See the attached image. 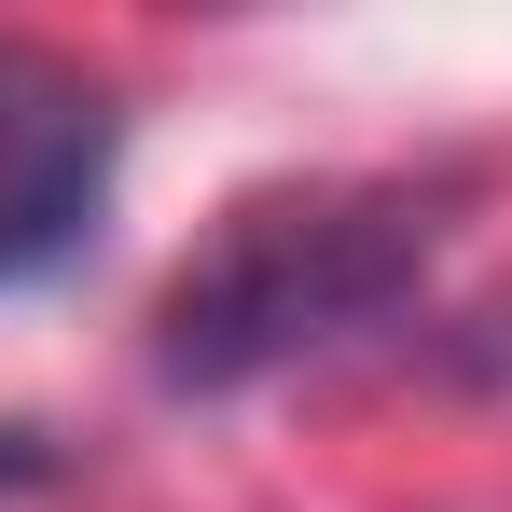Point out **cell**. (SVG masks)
Instances as JSON below:
<instances>
[{
    "instance_id": "3957f363",
    "label": "cell",
    "mask_w": 512,
    "mask_h": 512,
    "mask_svg": "<svg viewBox=\"0 0 512 512\" xmlns=\"http://www.w3.org/2000/svg\"><path fill=\"white\" fill-rule=\"evenodd\" d=\"M42 471H56V457H42V443H28V429H0V499H28V485H42Z\"/></svg>"
},
{
    "instance_id": "7a4b0ae2",
    "label": "cell",
    "mask_w": 512,
    "mask_h": 512,
    "mask_svg": "<svg viewBox=\"0 0 512 512\" xmlns=\"http://www.w3.org/2000/svg\"><path fill=\"white\" fill-rule=\"evenodd\" d=\"M111 167H125L111 84L70 70V56H42V42H0V291L56 277L97 236Z\"/></svg>"
},
{
    "instance_id": "6da1fadb",
    "label": "cell",
    "mask_w": 512,
    "mask_h": 512,
    "mask_svg": "<svg viewBox=\"0 0 512 512\" xmlns=\"http://www.w3.org/2000/svg\"><path fill=\"white\" fill-rule=\"evenodd\" d=\"M429 250H443V194H416V180L250 194L167 277V305H153V388L222 402V388H263L291 360H333V346L388 333L429 291Z\"/></svg>"
}]
</instances>
